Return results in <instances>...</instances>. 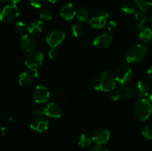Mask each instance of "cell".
<instances>
[{
	"mask_svg": "<svg viewBox=\"0 0 152 151\" xmlns=\"http://www.w3.org/2000/svg\"><path fill=\"white\" fill-rule=\"evenodd\" d=\"M94 90L101 92H111L117 87V81L111 73L102 71L96 73L91 81Z\"/></svg>",
	"mask_w": 152,
	"mask_h": 151,
	"instance_id": "obj_1",
	"label": "cell"
},
{
	"mask_svg": "<svg viewBox=\"0 0 152 151\" xmlns=\"http://www.w3.org/2000/svg\"><path fill=\"white\" fill-rule=\"evenodd\" d=\"M134 112L135 117L139 121H145L152 113V103L145 98H140L134 103Z\"/></svg>",
	"mask_w": 152,
	"mask_h": 151,
	"instance_id": "obj_2",
	"label": "cell"
},
{
	"mask_svg": "<svg viewBox=\"0 0 152 151\" xmlns=\"http://www.w3.org/2000/svg\"><path fill=\"white\" fill-rule=\"evenodd\" d=\"M147 47L140 44L131 46L126 53V60L130 64H137L142 62L147 55Z\"/></svg>",
	"mask_w": 152,
	"mask_h": 151,
	"instance_id": "obj_3",
	"label": "cell"
},
{
	"mask_svg": "<svg viewBox=\"0 0 152 151\" xmlns=\"http://www.w3.org/2000/svg\"><path fill=\"white\" fill-rule=\"evenodd\" d=\"M44 55L39 51L30 52L25 59V65L28 69L37 71L42 64Z\"/></svg>",
	"mask_w": 152,
	"mask_h": 151,
	"instance_id": "obj_4",
	"label": "cell"
},
{
	"mask_svg": "<svg viewBox=\"0 0 152 151\" xmlns=\"http://www.w3.org/2000/svg\"><path fill=\"white\" fill-rule=\"evenodd\" d=\"M19 9L16 4H11L3 7L0 13V21L2 22H10L16 20L19 16Z\"/></svg>",
	"mask_w": 152,
	"mask_h": 151,
	"instance_id": "obj_5",
	"label": "cell"
},
{
	"mask_svg": "<svg viewBox=\"0 0 152 151\" xmlns=\"http://www.w3.org/2000/svg\"><path fill=\"white\" fill-rule=\"evenodd\" d=\"M133 77L132 69L128 65H122L117 70L114 75L116 81L120 84H127Z\"/></svg>",
	"mask_w": 152,
	"mask_h": 151,
	"instance_id": "obj_6",
	"label": "cell"
},
{
	"mask_svg": "<svg viewBox=\"0 0 152 151\" xmlns=\"http://www.w3.org/2000/svg\"><path fill=\"white\" fill-rule=\"evenodd\" d=\"M65 38V33L61 30H52L46 36V42L50 47H56L62 44Z\"/></svg>",
	"mask_w": 152,
	"mask_h": 151,
	"instance_id": "obj_7",
	"label": "cell"
},
{
	"mask_svg": "<svg viewBox=\"0 0 152 151\" xmlns=\"http://www.w3.org/2000/svg\"><path fill=\"white\" fill-rule=\"evenodd\" d=\"M50 98V91L45 87L39 84L36 86L33 92V99L37 104H44L48 101Z\"/></svg>",
	"mask_w": 152,
	"mask_h": 151,
	"instance_id": "obj_8",
	"label": "cell"
},
{
	"mask_svg": "<svg viewBox=\"0 0 152 151\" xmlns=\"http://www.w3.org/2000/svg\"><path fill=\"white\" fill-rule=\"evenodd\" d=\"M109 17L108 12L100 10L94 15L89 21V24L91 27L97 29H100L105 27L107 24V20Z\"/></svg>",
	"mask_w": 152,
	"mask_h": 151,
	"instance_id": "obj_9",
	"label": "cell"
},
{
	"mask_svg": "<svg viewBox=\"0 0 152 151\" xmlns=\"http://www.w3.org/2000/svg\"><path fill=\"white\" fill-rule=\"evenodd\" d=\"M110 131L105 127H100L94 131L92 134V142L96 145H103L109 141Z\"/></svg>",
	"mask_w": 152,
	"mask_h": 151,
	"instance_id": "obj_10",
	"label": "cell"
},
{
	"mask_svg": "<svg viewBox=\"0 0 152 151\" xmlns=\"http://www.w3.org/2000/svg\"><path fill=\"white\" fill-rule=\"evenodd\" d=\"M113 42V36L110 33H102L94 39V45L97 48L103 49L109 47Z\"/></svg>",
	"mask_w": 152,
	"mask_h": 151,
	"instance_id": "obj_11",
	"label": "cell"
},
{
	"mask_svg": "<svg viewBox=\"0 0 152 151\" xmlns=\"http://www.w3.org/2000/svg\"><path fill=\"white\" fill-rule=\"evenodd\" d=\"M36 45H37V41L32 35L25 34V35L22 36L21 38L20 46L21 48L24 51L28 52V53L34 51V49L35 48Z\"/></svg>",
	"mask_w": 152,
	"mask_h": 151,
	"instance_id": "obj_12",
	"label": "cell"
},
{
	"mask_svg": "<svg viewBox=\"0 0 152 151\" xmlns=\"http://www.w3.org/2000/svg\"><path fill=\"white\" fill-rule=\"evenodd\" d=\"M45 115L53 118H59L62 115V110L60 107L54 102L48 103L44 107Z\"/></svg>",
	"mask_w": 152,
	"mask_h": 151,
	"instance_id": "obj_13",
	"label": "cell"
},
{
	"mask_svg": "<svg viewBox=\"0 0 152 151\" xmlns=\"http://www.w3.org/2000/svg\"><path fill=\"white\" fill-rule=\"evenodd\" d=\"M33 130L38 133H43L46 131L49 127V122L47 119L42 117L35 118L31 123L30 125Z\"/></svg>",
	"mask_w": 152,
	"mask_h": 151,
	"instance_id": "obj_14",
	"label": "cell"
},
{
	"mask_svg": "<svg viewBox=\"0 0 152 151\" xmlns=\"http://www.w3.org/2000/svg\"><path fill=\"white\" fill-rule=\"evenodd\" d=\"M77 15L76 7L72 3H68L64 5L60 10V16L63 19L67 21L71 20Z\"/></svg>",
	"mask_w": 152,
	"mask_h": 151,
	"instance_id": "obj_15",
	"label": "cell"
},
{
	"mask_svg": "<svg viewBox=\"0 0 152 151\" xmlns=\"http://www.w3.org/2000/svg\"><path fill=\"white\" fill-rule=\"evenodd\" d=\"M120 99H129L134 94V90L131 86L128 84H120V86L115 88Z\"/></svg>",
	"mask_w": 152,
	"mask_h": 151,
	"instance_id": "obj_16",
	"label": "cell"
},
{
	"mask_svg": "<svg viewBox=\"0 0 152 151\" xmlns=\"http://www.w3.org/2000/svg\"><path fill=\"white\" fill-rule=\"evenodd\" d=\"M147 22H148V16L145 14V12L137 11L134 15L133 24L135 28L139 29L140 30L145 28Z\"/></svg>",
	"mask_w": 152,
	"mask_h": 151,
	"instance_id": "obj_17",
	"label": "cell"
},
{
	"mask_svg": "<svg viewBox=\"0 0 152 151\" xmlns=\"http://www.w3.org/2000/svg\"><path fill=\"white\" fill-rule=\"evenodd\" d=\"M134 90V93L140 98H145L150 94V89L148 84L142 81H138L137 82Z\"/></svg>",
	"mask_w": 152,
	"mask_h": 151,
	"instance_id": "obj_18",
	"label": "cell"
},
{
	"mask_svg": "<svg viewBox=\"0 0 152 151\" xmlns=\"http://www.w3.org/2000/svg\"><path fill=\"white\" fill-rule=\"evenodd\" d=\"M44 23L42 20H34L31 22L28 26V31L31 35L38 34L42 31Z\"/></svg>",
	"mask_w": 152,
	"mask_h": 151,
	"instance_id": "obj_19",
	"label": "cell"
},
{
	"mask_svg": "<svg viewBox=\"0 0 152 151\" xmlns=\"http://www.w3.org/2000/svg\"><path fill=\"white\" fill-rule=\"evenodd\" d=\"M34 80V76L28 71H25L19 75V83L22 87H28L31 85Z\"/></svg>",
	"mask_w": 152,
	"mask_h": 151,
	"instance_id": "obj_20",
	"label": "cell"
},
{
	"mask_svg": "<svg viewBox=\"0 0 152 151\" xmlns=\"http://www.w3.org/2000/svg\"><path fill=\"white\" fill-rule=\"evenodd\" d=\"M139 38L142 42L148 43L152 39V30L149 28H143L140 30Z\"/></svg>",
	"mask_w": 152,
	"mask_h": 151,
	"instance_id": "obj_21",
	"label": "cell"
},
{
	"mask_svg": "<svg viewBox=\"0 0 152 151\" xmlns=\"http://www.w3.org/2000/svg\"><path fill=\"white\" fill-rule=\"evenodd\" d=\"M122 11L125 13L126 14H134L137 12V6L134 1H127L121 7Z\"/></svg>",
	"mask_w": 152,
	"mask_h": 151,
	"instance_id": "obj_22",
	"label": "cell"
},
{
	"mask_svg": "<svg viewBox=\"0 0 152 151\" xmlns=\"http://www.w3.org/2000/svg\"><path fill=\"white\" fill-rule=\"evenodd\" d=\"M134 2L142 12L148 11L152 7V0H134Z\"/></svg>",
	"mask_w": 152,
	"mask_h": 151,
	"instance_id": "obj_23",
	"label": "cell"
},
{
	"mask_svg": "<svg viewBox=\"0 0 152 151\" xmlns=\"http://www.w3.org/2000/svg\"><path fill=\"white\" fill-rule=\"evenodd\" d=\"M77 18L80 22H83L88 21L89 18L88 9L85 7H81L77 10Z\"/></svg>",
	"mask_w": 152,
	"mask_h": 151,
	"instance_id": "obj_24",
	"label": "cell"
},
{
	"mask_svg": "<svg viewBox=\"0 0 152 151\" xmlns=\"http://www.w3.org/2000/svg\"><path fill=\"white\" fill-rule=\"evenodd\" d=\"M92 143L91 138L89 137L88 135L86 134H82L79 138L78 144L81 147L84 148V149H88L91 147Z\"/></svg>",
	"mask_w": 152,
	"mask_h": 151,
	"instance_id": "obj_25",
	"label": "cell"
},
{
	"mask_svg": "<svg viewBox=\"0 0 152 151\" xmlns=\"http://www.w3.org/2000/svg\"><path fill=\"white\" fill-rule=\"evenodd\" d=\"M71 30L73 35L75 37L80 36L83 35V32H84V28H83V25L80 22H75V23L73 24Z\"/></svg>",
	"mask_w": 152,
	"mask_h": 151,
	"instance_id": "obj_26",
	"label": "cell"
},
{
	"mask_svg": "<svg viewBox=\"0 0 152 151\" xmlns=\"http://www.w3.org/2000/svg\"><path fill=\"white\" fill-rule=\"evenodd\" d=\"M15 30L19 35L24 36L28 31V26L22 22H16L15 25Z\"/></svg>",
	"mask_w": 152,
	"mask_h": 151,
	"instance_id": "obj_27",
	"label": "cell"
},
{
	"mask_svg": "<svg viewBox=\"0 0 152 151\" xmlns=\"http://www.w3.org/2000/svg\"><path fill=\"white\" fill-rule=\"evenodd\" d=\"M39 18L42 20L50 21L53 18V13L49 9H42L39 12Z\"/></svg>",
	"mask_w": 152,
	"mask_h": 151,
	"instance_id": "obj_28",
	"label": "cell"
},
{
	"mask_svg": "<svg viewBox=\"0 0 152 151\" xmlns=\"http://www.w3.org/2000/svg\"><path fill=\"white\" fill-rule=\"evenodd\" d=\"M142 135L145 139L148 140H152V127L145 126L142 130Z\"/></svg>",
	"mask_w": 152,
	"mask_h": 151,
	"instance_id": "obj_29",
	"label": "cell"
},
{
	"mask_svg": "<svg viewBox=\"0 0 152 151\" xmlns=\"http://www.w3.org/2000/svg\"><path fill=\"white\" fill-rule=\"evenodd\" d=\"M29 1L33 7L36 8H40L45 4L46 0H29Z\"/></svg>",
	"mask_w": 152,
	"mask_h": 151,
	"instance_id": "obj_30",
	"label": "cell"
},
{
	"mask_svg": "<svg viewBox=\"0 0 152 151\" xmlns=\"http://www.w3.org/2000/svg\"><path fill=\"white\" fill-rule=\"evenodd\" d=\"M33 115H34V116H36V118L41 117L42 115H45L44 108L37 107L36 108V109H34V111H33Z\"/></svg>",
	"mask_w": 152,
	"mask_h": 151,
	"instance_id": "obj_31",
	"label": "cell"
},
{
	"mask_svg": "<svg viewBox=\"0 0 152 151\" xmlns=\"http://www.w3.org/2000/svg\"><path fill=\"white\" fill-rule=\"evenodd\" d=\"M116 28H117V23H116L115 21H109L108 23L107 24V30L109 32H113L116 29Z\"/></svg>",
	"mask_w": 152,
	"mask_h": 151,
	"instance_id": "obj_32",
	"label": "cell"
},
{
	"mask_svg": "<svg viewBox=\"0 0 152 151\" xmlns=\"http://www.w3.org/2000/svg\"><path fill=\"white\" fill-rule=\"evenodd\" d=\"M59 55V51L56 49V47H51V49L50 50L48 53V56L50 59H55Z\"/></svg>",
	"mask_w": 152,
	"mask_h": 151,
	"instance_id": "obj_33",
	"label": "cell"
},
{
	"mask_svg": "<svg viewBox=\"0 0 152 151\" xmlns=\"http://www.w3.org/2000/svg\"><path fill=\"white\" fill-rule=\"evenodd\" d=\"M90 151H109L108 148L102 147V145H96L95 147H92Z\"/></svg>",
	"mask_w": 152,
	"mask_h": 151,
	"instance_id": "obj_34",
	"label": "cell"
},
{
	"mask_svg": "<svg viewBox=\"0 0 152 151\" xmlns=\"http://www.w3.org/2000/svg\"><path fill=\"white\" fill-rule=\"evenodd\" d=\"M146 73H147V76L148 77V78L152 81V65L148 68Z\"/></svg>",
	"mask_w": 152,
	"mask_h": 151,
	"instance_id": "obj_35",
	"label": "cell"
},
{
	"mask_svg": "<svg viewBox=\"0 0 152 151\" xmlns=\"http://www.w3.org/2000/svg\"><path fill=\"white\" fill-rule=\"evenodd\" d=\"M20 1L21 0H11V2H12V4H16L17 3H19Z\"/></svg>",
	"mask_w": 152,
	"mask_h": 151,
	"instance_id": "obj_36",
	"label": "cell"
},
{
	"mask_svg": "<svg viewBox=\"0 0 152 151\" xmlns=\"http://www.w3.org/2000/svg\"><path fill=\"white\" fill-rule=\"evenodd\" d=\"M58 1H59V0H48V1H50V3H56Z\"/></svg>",
	"mask_w": 152,
	"mask_h": 151,
	"instance_id": "obj_37",
	"label": "cell"
},
{
	"mask_svg": "<svg viewBox=\"0 0 152 151\" xmlns=\"http://www.w3.org/2000/svg\"><path fill=\"white\" fill-rule=\"evenodd\" d=\"M149 99H150V102H151L152 103V90H151V92L150 93V94H149Z\"/></svg>",
	"mask_w": 152,
	"mask_h": 151,
	"instance_id": "obj_38",
	"label": "cell"
},
{
	"mask_svg": "<svg viewBox=\"0 0 152 151\" xmlns=\"http://www.w3.org/2000/svg\"><path fill=\"white\" fill-rule=\"evenodd\" d=\"M0 1H7V2H11V0H0Z\"/></svg>",
	"mask_w": 152,
	"mask_h": 151,
	"instance_id": "obj_39",
	"label": "cell"
},
{
	"mask_svg": "<svg viewBox=\"0 0 152 151\" xmlns=\"http://www.w3.org/2000/svg\"><path fill=\"white\" fill-rule=\"evenodd\" d=\"M151 21H152V17H151Z\"/></svg>",
	"mask_w": 152,
	"mask_h": 151,
	"instance_id": "obj_40",
	"label": "cell"
}]
</instances>
